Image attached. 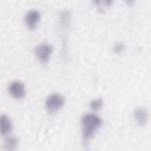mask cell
<instances>
[{"label": "cell", "mask_w": 151, "mask_h": 151, "mask_svg": "<svg viewBox=\"0 0 151 151\" xmlns=\"http://www.w3.org/2000/svg\"><path fill=\"white\" fill-rule=\"evenodd\" d=\"M134 116L136 122L139 125L143 126L146 124L147 120V111L144 108L138 107L134 110Z\"/></svg>", "instance_id": "8992f818"}, {"label": "cell", "mask_w": 151, "mask_h": 151, "mask_svg": "<svg viewBox=\"0 0 151 151\" xmlns=\"http://www.w3.org/2000/svg\"><path fill=\"white\" fill-rule=\"evenodd\" d=\"M101 119L94 114L84 116L81 120L83 127V137L84 140L89 139L101 124Z\"/></svg>", "instance_id": "6da1fadb"}, {"label": "cell", "mask_w": 151, "mask_h": 151, "mask_svg": "<svg viewBox=\"0 0 151 151\" xmlns=\"http://www.w3.org/2000/svg\"><path fill=\"white\" fill-rule=\"evenodd\" d=\"M64 104L63 97L58 94H52L48 97L45 101L47 110L50 113H53L62 107Z\"/></svg>", "instance_id": "7a4b0ae2"}, {"label": "cell", "mask_w": 151, "mask_h": 151, "mask_svg": "<svg viewBox=\"0 0 151 151\" xmlns=\"http://www.w3.org/2000/svg\"><path fill=\"white\" fill-rule=\"evenodd\" d=\"M103 104V100L101 99H98L96 100H93L90 103V107L94 110H99Z\"/></svg>", "instance_id": "9c48e42d"}, {"label": "cell", "mask_w": 151, "mask_h": 151, "mask_svg": "<svg viewBox=\"0 0 151 151\" xmlns=\"http://www.w3.org/2000/svg\"><path fill=\"white\" fill-rule=\"evenodd\" d=\"M52 52V47L48 44H41L35 48V52L40 61L46 63L48 61L50 56Z\"/></svg>", "instance_id": "3957f363"}, {"label": "cell", "mask_w": 151, "mask_h": 151, "mask_svg": "<svg viewBox=\"0 0 151 151\" xmlns=\"http://www.w3.org/2000/svg\"><path fill=\"white\" fill-rule=\"evenodd\" d=\"M124 48V45L123 44L119 43V44H117L113 48V51L116 52V53H120L121 52L123 49Z\"/></svg>", "instance_id": "30bf717a"}, {"label": "cell", "mask_w": 151, "mask_h": 151, "mask_svg": "<svg viewBox=\"0 0 151 151\" xmlns=\"http://www.w3.org/2000/svg\"><path fill=\"white\" fill-rule=\"evenodd\" d=\"M9 92L11 96L16 99L22 98L25 94V87L20 81H14L9 86Z\"/></svg>", "instance_id": "277c9868"}, {"label": "cell", "mask_w": 151, "mask_h": 151, "mask_svg": "<svg viewBox=\"0 0 151 151\" xmlns=\"http://www.w3.org/2000/svg\"><path fill=\"white\" fill-rule=\"evenodd\" d=\"M40 18V13L36 10L29 11L26 15L25 21L27 26L30 29H34Z\"/></svg>", "instance_id": "5b68a950"}, {"label": "cell", "mask_w": 151, "mask_h": 151, "mask_svg": "<svg viewBox=\"0 0 151 151\" xmlns=\"http://www.w3.org/2000/svg\"><path fill=\"white\" fill-rule=\"evenodd\" d=\"M18 144V140L15 137H9L5 142V149L6 150H14Z\"/></svg>", "instance_id": "ba28073f"}, {"label": "cell", "mask_w": 151, "mask_h": 151, "mask_svg": "<svg viewBox=\"0 0 151 151\" xmlns=\"http://www.w3.org/2000/svg\"><path fill=\"white\" fill-rule=\"evenodd\" d=\"M1 132L2 135H6L9 133L12 127V123L8 117L5 115H2L0 120Z\"/></svg>", "instance_id": "52a82bcc"}]
</instances>
